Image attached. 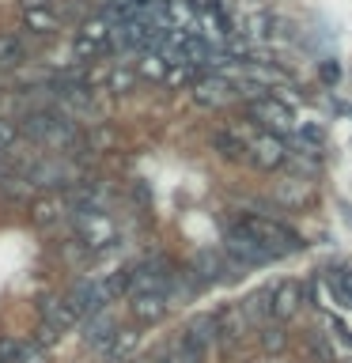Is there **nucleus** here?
Listing matches in <instances>:
<instances>
[{
    "label": "nucleus",
    "instance_id": "obj_10",
    "mask_svg": "<svg viewBox=\"0 0 352 363\" xmlns=\"http://www.w3.org/2000/svg\"><path fill=\"white\" fill-rule=\"evenodd\" d=\"M76 227H79V235H84V242H87L91 250H106V246L114 242V238H118L114 223H110L102 212H79Z\"/></svg>",
    "mask_w": 352,
    "mask_h": 363
},
{
    "label": "nucleus",
    "instance_id": "obj_7",
    "mask_svg": "<svg viewBox=\"0 0 352 363\" xmlns=\"http://www.w3.org/2000/svg\"><path fill=\"white\" fill-rule=\"evenodd\" d=\"M235 99V84L224 72H201L193 79V102L197 106H224Z\"/></svg>",
    "mask_w": 352,
    "mask_h": 363
},
{
    "label": "nucleus",
    "instance_id": "obj_19",
    "mask_svg": "<svg viewBox=\"0 0 352 363\" xmlns=\"http://www.w3.org/2000/svg\"><path fill=\"white\" fill-rule=\"evenodd\" d=\"M27 359H34V348H27L23 340H11V337L0 340V363H27Z\"/></svg>",
    "mask_w": 352,
    "mask_h": 363
},
{
    "label": "nucleus",
    "instance_id": "obj_13",
    "mask_svg": "<svg viewBox=\"0 0 352 363\" xmlns=\"http://www.w3.org/2000/svg\"><path fill=\"white\" fill-rule=\"evenodd\" d=\"M114 333H118V325H114V318H110L106 311L84 318V345H91V348L102 352V348L114 340Z\"/></svg>",
    "mask_w": 352,
    "mask_h": 363
},
{
    "label": "nucleus",
    "instance_id": "obj_9",
    "mask_svg": "<svg viewBox=\"0 0 352 363\" xmlns=\"http://www.w3.org/2000/svg\"><path fill=\"white\" fill-rule=\"evenodd\" d=\"M246 159H250L258 170H277V167H284V163L292 159V152L277 140V136L265 133V136H258L254 144H246Z\"/></svg>",
    "mask_w": 352,
    "mask_h": 363
},
{
    "label": "nucleus",
    "instance_id": "obj_28",
    "mask_svg": "<svg viewBox=\"0 0 352 363\" xmlns=\"http://www.w3.org/2000/svg\"><path fill=\"white\" fill-rule=\"evenodd\" d=\"M337 76H341L337 65H322V79H326V84H337Z\"/></svg>",
    "mask_w": 352,
    "mask_h": 363
},
{
    "label": "nucleus",
    "instance_id": "obj_4",
    "mask_svg": "<svg viewBox=\"0 0 352 363\" xmlns=\"http://www.w3.org/2000/svg\"><path fill=\"white\" fill-rule=\"evenodd\" d=\"M186 272L193 277V284H197V288H209V284H220V280H227V277H235L238 265H235V261H227L220 250H197Z\"/></svg>",
    "mask_w": 352,
    "mask_h": 363
},
{
    "label": "nucleus",
    "instance_id": "obj_14",
    "mask_svg": "<svg viewBox=\"0 0 352 363\" xmlns=\"http://www.w3.org/2000/svg\"><path fill=\"white\" fill-rule=\"evenodd\" d=\"M42 318H45V329H53V333H65V329H72V325L84 322V318H79V314H76L65 299H61V303L42 299Z\"/></svg>",
    "mask_w": 352,
    "mask_h": 363
},
{
    "label": "nucleus",
    "instance_id": "obj_3",
    "mask_svg": "<svg viewBox=\"0 0 352 363\" xmlns=\"http://www.w3.org/2000/svg\"><path fill=\"white\" fill-rule=\"evenodd\" d=\"M23 129H27V136H34V140H50V144H68L76 136L72 121H68L65 113H57V110H34V113H27Z\"/></svg>",
    "mask_w": 352,
    "mask_h": 363
},
{
    "label": "nucleus",
    "instance_id": "obj_8",
    "mask_svg": "<svg viewBox=\"0 0 352 363\" xmlns=\"http://www.w3.org/2000/svg\"><path fill=\"white\" fill-rule=\"evenodd\" d=\"M65 303L72 306L79 318H91V314H102V311H106L110 299H106V291H102L99 280H76L72 291L65 295Z\"/></svg>",
    "mask_w": 352,
    "mask_h": 363
},
{
    "label": "nucleus",
    "instance_id": "obj_18",
    "mask_svg": "<svg viewBox=\"0 0 352 363\" xmlns=\"http://www.w3.org/2000/svg\"><path fill=\"white\" fill-rule=\"evenodd\" d=\"M186 333H189L193 340H197V345H204V348H209V345H216V318H212V314H201V318H193V322L186 325Z\"/></svg>",
    "mask_w": 352,
    "mask_h": 363
},
{
    "label": "nucleus",
    "instance_id": "obj_20",
    "mask_svg": "<svg viewBox=\"0 0 352 363\" xmlns=\"http://www.w3.org/2000/svg\"><path fill=\"white\" fill-rule=\"evenodd\" d=\"M102 291H106V299H114V295H121V291H133V269H118L106 284H102Z\"/></svg>",
    "mask_w": 352,
    "mask_h": 363
},
{
    "label": "nucleus",
    "instance_id": "obj_12",
    "mask_svg": "<svg viewBox=\"0 0 352 363\" xmlns=\"http://www.w3.org/2000/svg\"><path fill=\"white\" fill-rule=\"evenodd\" d=\"M133 314L141 318V322H159L167 311H170V303H167V295L163 291H133Z\"/></svg>",
    "mask_w": 352,
    "mask_h": 363
},
{
    "label": "nucleus",
    "instance_id": "obj_1",
    "mask_svg": "<svg viewBox=\"0 0 352 363\" xmlns=\"http://www.w3.org/2000/svg\"><path fill=\"white\" fill-rule=\"evenodd\" d=\"M238 227L254 235L273 257H288V254H299V250H303V238L295 235L292 227H284L280 220H273V216H246Z\"/></svg>",
    "mask_w": 352,
    "mask_h": 363
},
{
    "label": "nucleus",
    "instance_id": "obj_16",
    "mask_svg": "<svg viewBox=\"0 0 352 363\" xmlns=\"http://www.w3.org/2000/svg\"><path fill=\"white\" fill-rule=\"evenodd\" d=\"M27 61V45H23L19 34L0 30V68H19Z\"/></svg>",
    "mask_w": 352,
    "mask_h": 363
},
{
    "label": "nucleus",
    "instance_id": "obj_2",
    "mask_svg": "<svg viewBox=\"0 0 352 363\" xmlns=\"http://www.w3.org/2000/svg\"><path fill=\"white\" fill-rule=\"evenodd\" d=\"M224 254L231 257L238 269H258V265H269V261H277V257H273L265 246L258 242L254 235H250V231H243L238 223H235V227H227V231H224Z\"/></svg>",
    "mask_w": 352,
    "mask_h": 363
},
{
    "label": "nucleus",
    "instance_id": "obj_6",
    "mask_svg": "<svg viewBox=\"0 0 352 363\" xmlns=\"http://www.w3.org/2000/svg\"><path fill=\"white\" fill-rule=\"evenodd\" d=\"M299 303H303V284L299 280H280L277 288L265 291L269 322H288V318L299 311Z\"/></svg>",
    "mask_w": 352,
    "mask_h": 363
},
{
    "label": "nucleus",
    "instance_id": "obj_17",
    "mask_svg": "<svg viewBox=\"0 0 352 363\" xmlns=\"http://www.w3.org/2000/svg\"><path fill=\"white\" fill-rule=\"evenodd\" d=\"M133 348H136V333H133V329H118V333H114V340L102 348V356H106L110 363H121V359H129Z\"/></svg>",
    "mask_w": 352,
    "mask_h": 363
},
{
    "label": "nucleus",
    "instance_id": "obj_24",
    "mask_svg": "<svg viewBox=\"0 0 352 363\" xmlns=\"http://www.w3.org/2000/svg\"><path fill=\"white\" fill-rule=\"evenodd\" d=\"M295 133H299V140H307V144H311V152H314V147H322V140H326L318 125H303V129H295Z\"/></svg>",
    "mask_w": 352,
    "mask_h": 363
},
{
    "label": "nucleus",
    "instance_id": "obj_11",
    "mask_svg": "<svg viewBox=\"0 0 352 363\" xmlns=\"http://www.w3.org/2000/svg\"><path fill=\"white\" fill-rule=\"evenodd\" d=\"M246 329H250V322H246L243 306H227L224 314H216V340H220L224 348H235L238 340L246 337Z\"/></svg>",
    "mask_w": 352,
    "mask_h": 363
},
{
    "label": "nucleus",
    "instance_id": "obj_21",
    "mask_svg": "<svg viewBox=\"0 0 352 363\" xmlns=\"http://www.w3.org/2000/svg\"><path fill=\"white\" fill-rule=\"evenodd\" d=\"M284 340H288V337H284L280 322H265V325H261V348H265V352H280Z\"/></svg>",
    "mask_w": 352,
    "mask_h": 363
},
{
    "label": "nucleus",
    "instance_id": "obj_15",
    "mask_svg": "<svg viewBox=\"0 0 352 363\" xmlns=\"http://www.w3.org/2000/svg\"><path fill=\"white\" fill-rule=\"evenodd\" d=\"M212 147L224 159H246V140L235 129H212Z\"/></svg>",
    "mask_w": 352,
    "mask_h": 363
},
{
    "label": "nucleus",
    "instance_id": "obj_25",
    "mask_svg": "<svg viewBox=\"0 0 352 363\" xmlns=\"http://www.w3.org/2000/svg\"><path fill=\"white\" fill-rule=\"evenodd\" d=\"M11 144H16V125L0 118V152H8Z\"/></svg>",
    "mask_w": 352,
    "mask_h": 363
},
{
    "label": "nucleus",
    "instance_id": "obj_27",
    "mask_svg": "<svg viewBox=\"0 0 352 363\" xmlns=\"http://www.w3.org/2000/svg\"><path fill=\"white\" fill-rule=\"evenodd\" d=\"M110 87H114V91H129V87H133V76H129V72H114V76H110Z\"/></svg>",
    "mask_w": 352,
    "mask_h": 363
},
{
    "label": "nucleus",
    "instance_id": "obj_22",
    "mask_svg": "<svg viewBox=\"0 0 352 363\" xmlns=\"http://www.w3.org/2000/svg\"><path fill=\"white\" fill-rule=\"evenodd\" d=\"M53 23H57L53 11H42V8H31V11H27V27L38 30V34H45V30L53 27Z\"/></svg>",
    "mask_w": 352,
    "mask_h": 363
},
{
    "label": "nucleus",
    "instance_id": "obj_5",
    "mask_svg": "<svg viewBox=\"0 0 352 363\" xmlns=\"http://www.w3.org/2000/svg\"><path fill=\"white\" fill-rule=\"evenodd\" d=\"M250 113H254L258 125H265V129H273L277 136L299 129V125H295V110H292L284 99H277V95H265L261 102H254V106H250Z\"/></svg>",
    "mask_w": 352,
    "mask_h": 363
},
{
    "label": "nucleus",
    "instance_id": "obj_23",
    "mask_svg": "<svg viewBox=\"0 0 352 363\" xmlns=\"http://www.w3.org/2000/svg\"><path fill=\"white\" fill-rule=\"evenodd\" d=\"M311 352H314V356L322 359V363H337V352H334V345H329L322 333H314V337H311Z\"/></svg>",
    "mask_w": 352,
    "mask_h": 363
},
{
    "label": "nucleus",
    "instance_id": "obj_26",
    "mask_svg": "<svg viewBox=\"0 0 352 363\" xmlns=\"http://www.w3.org/2000/svg\"><path fill=\"white\" fill-rule=\"evenodd\" d=\"M57 208H61L57 201H45V204H38V208H34V220H38V223H50L53 216H57Z\"/></svg>",
    "mask_w": 352,
    "mask_h": 363
}]
</instances>
